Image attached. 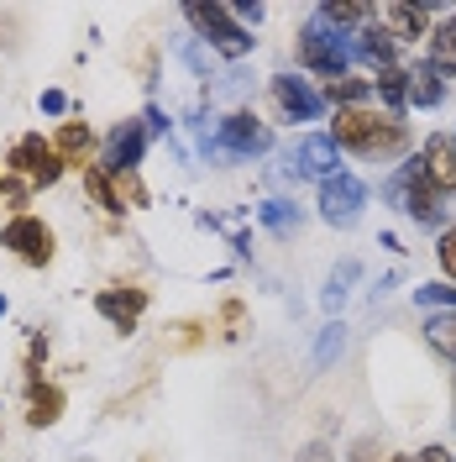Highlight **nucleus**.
<instances>
[{
  "instance_id": "f704fd0d",
  "label": "nucleus",
  "mask_w": 456,
  "mask_h": 462,
  "mask_svg": "<svg viewBox=\"0 0 456 462\" xmlns=\"http://www.w3.org/2000/svg\"><path fill=\"white\" fill-rule=\"evenodd\" d=\"M299 462H336V452H331L325 441H310V447L299 452Z\"/></svg>"
},
{
  "instance_id": "9d476101",
  "label": "nucleus",
  "mask_w": 456,
  "mask_h": 462,
  "mask_svg": "<svg viewBox=\"0 0 456 462\" xmlns=\"http://www.w3.org/2000/svg\"><path fill=\"white\" fill-rule=\"evenodd\" d=\"M147 126L142 121H121L111 137H105V152H100V169L105 173H137V163L147 158Z\"/></svg>"
},
{
  "instance_id": "4c0bfd02",
  "label": "nucleus",
  "mask_w": 456,
  "mask_h": 462,
  "mask_svg": "<svg viewBox=\"0 0 456 462\" xmlns=\"http://www.w3.org/2000/svg\"><path fill=\"white\" fill-rule=\"evenodd\" d=\"M451 400H456V378H451Z\"/></svg>"
},
{
  "instance_id": "393cba45",
  "label": "nucleus",
  "mask_w": 456,
  "mask_h": 462,
  "mask_svg": "<svg viewBox=\"0 0 456 462\" xmlns=\"http://www.w3.org/2000/svg\"><path fill=\"white\" fill-rule=\"evenodd\" d=\"M415 305H425L430 316L456 310V284H451V279H441V284H420V289H415Z\"/></svg>"
},
{
  "instance_id": "a211bd4d",
  "label": "nucleus",
  "mask_w": 456,
  "mask_h": 462,
  "mask_svg": "<svg viewBox=\"0 0 456 462\" xmlns=\"http://www.w3.org/2000/svg\"><path fill=\"white\" fill-rule=\"evenodd\" d=\"M441 100H446V74H441V69H435V63H420V69H409V106H441Z\"/></svg>"
},
{
  "instance_id": "aec40b11",
  "label": "nucleus",
  "mask_w": 456,
  "mask_h": 462,
  "mask_svg": "<svg viewBox=\"0 0 456 462\" xmlns=\"http://www.w3.org/2000/svg\"><path fill=\"white\" fill-rule=\"evenodd\" d=\"M320 95H325V106L351 111V106H368V100H372V79H351V74H342V79H331Z\"/></svg>"
},
{
  "instance_id": "5701e85b",
  "label": "nucleus",
  "mask_w": 456,
  "mask_h": 462,
  "mask_svg": "<svg viewBox=\"0 0 456 462\" xmlns=\"http://www.w3.org/2000/svg\"><path fill=\"white\" fill-rule=\"evenodd\" d=\"M425 342H430V352H441V357L456 363V310H441V316L425 320Z\"/></svg>"
},
{
  "instance_id": "c85d7f7f",
  "label": "nucleus",
  "mask_w": 456,
  "mask_h": 462,
  "mask_svg": "<svg viewBox=\"0 0 456 462\" xmlns=\"http://www.w3.org/2000/svg\"><path fill=\"white\" fill-rule=\"evenodd\" d=\"M435 253H441V268L451 273V284H456V226L441 231V247H435Z\"/></svg>"
},
{
  "instance_id": "f8f14e48",
  "label": "nucleus",
  "mask_w": 456,
  "mask_h": 462,
  "mask_svg": "<svg viewBox=\"0 0 456 462\" xmlns=\"http://www.w3.org/2000/svg\"><path fill=\"white\" fill-rule=\"evenodd\" d=\"M288 169L299 173V179H331V173H342V147L331 143L325 132L299 137V147L288 152Z\"/></svg>"
},
{
  "instance_id": "f257e3e1",
  "label": "nucleus",
  "mask_w": 456,
  "mask_h": 462,
  "mask_svg": "<svg viewBox=\"0 0 456 462\" xmlns=\"http://www.w3.org/2000/svg\"><path fill=\"white\" fill-rule=\"evenodd\" d=\"M325 137L346 152H362V158H394V152L409 147V126L399 116H378L368 106H351V111H336Z\"/></svg>"
},
{
  "instance_id": "6ab92c4d",
  "label": "nucleus",
  "mask_w": 456,
  "mask_h": 462,
  "mask_svg": "<svg viewBox=\"0 0 456 462\" xmlns=\"http://www.w3.org/2000/svg\"><path fill=\"white\" fill-rule=\"evenodd\" d=\"M257 221L273 231V236H294V231L305 226V210L278 195V200H262V205H257Z\"/></svg>"
},
{
  "instance_id": "a878e982",
  "label": "nucleus",
  "mask_w": 456,
  "mask_h": 462,
  "mask_svg": "<svg viewBox=\"0 0 456 462\" xmlns=\"http://www.w3.org/2000/svg\"><path fill=\"white\" fill-rule=\"evenodd\" d=\"M342 346H346V326L331 320V326L320 331V342H315V368H331V363L342 357Z\"/></svg>"
},
{
  "instance_id": "72a5a7b5",
  "label": "nucleus",
  "mask_w": 456,
  "mask_h": 462,
  "mask_svg": "<svg viewBox=\"0 0 456 462\" xmlns=\"http://www.w3.org/2000/svg\"><path fill=\"white\" fill-rule=\"evenodd\" d=\"M42 111L63 116V111H68V95H63V89H42Z\"/></svg>"
},
{
  "instance_id": "412c9836",
  "label": "nucleus",
  "mask_w": 456,
  "mask_h": 462,
  "mask_svg": "<svg viewBox=\"0 0 456 462\" xmlns=\"http://www.w3.org/2000/svg\"><path fill=\"white\" fill-rule=\"evenodd\" d=\"M372 95L388 106V116H399L409 106V69H383L378 79H372Z\"/></svg>"
},
{
  "instance_id": "c756f323",
  "label": "nucleus",
  "mask_w": 456,
  "mask_h": 462,
  "mask_svg": "<svg viewBox=\"0 0 456 462\" xmlns=\"http://www.w3.org/2000/svg\"><path fill=\"white\" fill-rule=\"evenodd\" d=\"M242 320H247L242 300H226V305H221V326H226V337H236V331H242Z\"/></svg>"
},
{
  "instance_id": "f3484780",
  "label": "nucleus",
  "mask_w": 456,
  "mask_h": 462,
  "mask_svg": "<svg viewBox=\"0 0 456 462\" xmlns=\"http://www.w3.org/2000/svg\"><path fill=\"white\" fill-rule=\"evenodd\" d=\"M48 143H53V152L63 163H79V169H85L89 147H95V132H89V121H63L58 137H48Z\"/></svg>"
},
{
  "instance_id": "2f4dec72",
  "label": "nucleus",
  "mask_w": 456,
  "mask_h": 462,
  "mask_svg": "<svg viewBox=\"0 0 456 462\" xmlns=\"http://www.w3.org/2000/svg\"><path fill=\"white\" fill-rule=\"evenodd\" d=\"M173 331H178V337H173L178 346H195V342H200V331H205V326H200V320H178Z\"/></svg>"
},
{
  "instance_id": "dca6fc26",
  "label": "nucleus",
  "mask_w": 456,
  "mask_h": 462,
  "mask_svg": "<svg viewBox=\"0 0 456 462\" xmlns=\"http://www.w3.org/2000/svg\"><path fill=\"white\" fill-rule=\"evenodd\" d=\"M63 420V389L48 378H27V426L32 431H48Z\"/></svg>"
},
{
  "instance_id": "1a4fd4ad",
  "label": "nucleus",
  "mask_w": 456,
  "mask_h": 462,
  "mask_svg": "<svg viewBox=\"0 0 456 462\" xmlns=\"http://www.w3.org/2000/svg\"><path fill=\"white\" fill-rule=\"evenodd\" d=\"M268 89H273V106H278L288 121H320V116H325V95H320L310 79L273 74V79H268Z\"/></svg>"
},
{
  "instance_id": "ddd939ff",
  "label": "nucleus",
  "mask_w": 456,
  "mask_h": 462,
  "mask_svg": "<svg viewBox=\"0 0 456 462\" xmlns=\"http://www.w3.org/2000/svg\"><path fill=\"white\" fill-rule=\"evenodd\" d=\"M351 58L368 63L372 74H383V69H399V42L378 27V16H372V22H362V27L351 32Z\"/></svg>"
},
{
  "instance_id": "bb28decb",
  "label": "nucleus",
  "mask_w": 456,
  "mask_h": 462,
  "mask_svg": "<svg viewBox=\"0 0 456 462\" xmlns=\"http://www.w3.org/2000/svg\"><path fill=\"white\" fill-rule=\"evenodd\" d=\"M111 184H115V200H121V210H142V205H147L142 173H111Z\"/></svg>"
},
{
  "instance_id": "7ed1b4c3",
  "label": "nucleus",
  "mask_w": 456,
  "mask_h": 462,
  "mask_svg": "<svg viewBox=\"0 0 456 462\" xmlns=\"http://www.w3.org/2000/svg\"><path fill=\"white\" fill-rule=\"evenodd\" d=\"M184 22L200 32V42L210 48V53L231 58V63H242V58L252 53V32L236 27V16H231L226 5H184Z\"/></svg>"
},
{
  "instance_id": "2eb2a0df",
  "label": "nucleus",
  "mask_w": 456,
  "mask_h": 462,
  "mask_svg": "<svg viewBox=\"0 0 456 462\" xmlns=\"http://www.w3.org/2000/svg\"><path fill=\"white\" fill-rule=\"evenodd\" d=\"M378 27L388 32L394 42H420L430 32V11L425 5H404V0H394V5H378Z\"/></svg>"
},
{
  "instance_id": "20e7f679",
  "label": "nucleus",
  "mask_w": 456,
  "mask_h": 462,
  "mask_svg": "<svg viewBox=\"0 0 456 462\" xmlns=\"http://www.w3.org/2000/svg\"><path fill=\"white\" fill-rule=\"evenodd\" d=\"M388 200L399 205L409 221H420V226H441L446 231V205H441V195L425 184V173H420V158H409L394 179H388V189H383Z\"/></svg>"
},
{
  "instance_id": "6e6552de",
  "label": "nucleus",
  "mask_w": 456,
  "mask_h": 462,
  "mask_svg": "<svg viewBox=\"0 0 456 462\" xmlns=\"http://www.w3.org/2000/svg\"><path fill=\"white\" fill-rule=\"evenodd\" d=\"M5 163H11V173H16V179H27V184H42V189H48V184H58V179H63V169H68V163H63V158L53 152V143H48L42 132H27V137H16V143H11V152H5Z\"/></svg>"
},
{
  "instance_id": "0eeeda50",
  "label": "nucleus",
  "mask_w": 456,
  "mask_h": 462,
  "mask_svg": "<svg viewBox=\"0 0 456 462\" xmlns=\"http://www.w3.org/2000/svg\"><path fill=\"white\" fill-rule=\"evenodd\" d=\"M268 147H273V132L252 111H231L210 137V158H262Z\"/></svg>"
},
{
  "instance_id": "b1692460",
  "label": "nucleus",
  "mask_w": 456,
  "mask_h": 462,
  "mask_svg": "<svg viewBox=\"0 0 456 462\" xmlns=\"http://www.w3.org/2000/svg\"><path fill=\"white\" fill-rule=\"evenodd\" d=\"M85 189L95 195V205H100L105 216H126V210H121V200H115V184H111V173L100 169V163H85Z\"/></svg>"
},
{
  "instance_id": "e433bc0d",
  "label": "nucleus",
  "mask_w": 456,
  "mask_h": 462,
  "mask_svg": "<svg viewBox=\"0 0 456 462\" xmlns=\"http://www.w3.org/2000/svg\"><path fill=\"white\" fill-rule=\"evenodd\" d=\"M0 316H5V294H0Z\"/></svg>"
},
{
  "instance_id": "f03ea898",
  "label": "nucleus",
  "mask_w": 456,
  "mask_h": 462,
  "mask_svg": "<svg viewBox=\"0 0 456 462\" xmlns=\"http://www.w3.org/2000/svg\"><path fill=\"white\" fill-rule=\"evenodd\" d=\"M299 63H305L310 74H320L325 85L342 79L346 69H351V32L331 27L325 16H310V22L299 27Z\"/></svg>"
},
{
  "instance_id": "4468645a",
  "label": "nucleus",
  "mask_w": 456,
  "mask_h": 462,
  "mask_svg": "<svg viewBox=\"0 0 456 462\" xmlns=\"http://www.w3.org/2000/svg\"><path fill=\"white\" fill-rule=\"evenodd\" d=\"M420 173H425V184L441 200L456 195V147H451V137H430V143L420 147Z\"/></svg>"
},
{
  "instance_id": "473e14b6",
  "label": "nucleus",
  "mask_w": 456,
  "mask_h": 462,
  "mask_svg": "<svg viewBox=\"0 0 456 462\" xmlns=\"http://www.w3.org/2000/svg\"><path fill=\"white\" fill-rule=\"evenodd\" d=\"M142 126H147V137H163V132H169V116L158 111V106H147V116H142Z\"/></svg>"
},
{
  "instance_id": "cd10ccee",
  "label": "nucleus",
  "mask_w": 456,
  "mask_h": 462,
  "mask_svg": "<svg viewBox=\"0 0 456 462\" xmlns=\"http://www.w3.org/2000/svg\"><path fill=\"white\" fill-rule=\"evenodd\" d=\"M357 273H362L357 263H342V268L331 273V284H325V294H320V300H325V310H342V300L351 294V279H357Z\"/></svg>"
},
{
  "instance_id": "ea45409f",
  "label": "nucleus",
  "mask_w": 456,
  "mask_h": 462,
  "mask_svg": "<svg viewBox=\"0 0 456 462\" xmlns=\"http://www.w3.org/2000/svg\"><path fill=\"white\" fill-rule=\"evenodd\" d=\"M451 147H456V137H451Z\"/></svg>"
},
{
  "instance_id": "4be33fe9",
  "label": "nucleus",
  "mask_w": 456,
  "mask_h": 462,
  "mask_svg": "<svg viewBox=\"0 0 456 462\" xmlns=\"http://www.w3.org/2000/svg\"><path fill=\"white\" fill-rule=\"evenodd\" d=\"M430 63L441 74H456V16H446L441 27L430 32Z\"/></svg>"
},
{
  "instance_id": "9b49d317",
  "label": "nucleus",
  "mask_w": 456,
  "mask_h": 462,
  "mask_svg": "<svg viewBox=\"0 0 456 462\" xmlns=\"http://www.w3.org/2000/svg\"><path fill=\"white\" fill-rule=\"evenodd\" d=\"M147 300H152V294L137 289V284H111V289H100V294H95V310L111 320L121 337H132V331H137V320H142V310H147Z\"/></svg>"
},
{
  "instance_id": "39448f33",
  "label": "nucleus",
  "mask_w": 456,
  "mask_h": 462,
  "mask_svg": "<svg viewBox=\"0 0 456 462\" xmlns=\"http://www.w3.org/2000/svg\"><path fill=\"white\" fill-rule=\"evenodd\" d=\"M315 205H320V221L325 226H357L362 221V210H368V184L357 179V173H331V179H320V195H315Z\"/></svg>"
},
{
  "instance_id": "423d86ee",
  "label": "nucleus",
  "mask_w": 456,
  "mask_h": 462,
  "mask_svg": "<svg viewBox=\"0 0 456 462\" xmlns=\"http://www.w3.org/2000/svg\"><path fill=\"white\" fill-rule=\"evenodd\" d=\"M0 247H11V253L27 263V268H48V263L58 258L53 226H48L42 216H32V210H22V216H11V221H5V231H0Z\"/></svg>"
},
{
  "instance_id": "58836bf2",
  "label": "nucleus",
  "mask_w": 456,
  "mask_h": 462,
  "mask_svg": "<svg viewBox=\"0 0 456 462\" xmlns=\"http://www.w3.org/2000/svg\"><path fill=\"white\" fill-rule=\"evenodd\" d=\"M394 462H415V457H394Z\"/></svg>"
},
{
  "instance_id": "7c9ffc66",
  "label": "nucleus",
  "mask_w": 456,
  "mask_h": 462,
  "mask_svg": "<svg viewBox=\"0 0 456 462\" xmlns=\"http://www.w3.org/2000/svg\"><path fill=\"white\" fill-rule=\"evenodd\" d=\"M42 363H48V337H32V346H27V374L37 378V374H42Z\"/></svg>"
},
{
  "instance_id": "c9c22d12",
  "label": "nucleus",
  "mask_w": 456,
  "mask_h": 462,
  "mask_svg": "<svg viewBox=\"0 0 456 462\" xmlns=\"http://www.w3.org/2000/svg\"><path fill=\"white\" fill-rule=\"evenodd\" d=\"M415 462H456L451 452H446V447H425V452H420V457Z\"/></svg>"
}]
</instances>
